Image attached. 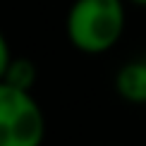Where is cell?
Returning <instances> with one entry per match:
<instances>
[{
	"instance_id": "1",
	"label": "cell",
	"mask_w": 146,
	"mask_h": 146,
	"mask_svg": "<svg viewBox=\"0 0 146 146\" xmlns=\"http://www.w3.org/2000/svg\"><path fill=\"white\" fill-rule=\"evenodd\" d=\"M65 31L70 43L86 55L110 50L125 31L122 0H74Z\"/></svg>"
},
{
	"instance_id": "2",
	"label": "cell",
	"mask_w": 146,
	"mask_h": 146,
	"mask_svg": "<svg viewBox=\"0 0 146 146\" xmlns=\"http://www.w3.org/2000/svg\"><path fill=\"white\" fill-rule=\"evenodd\" d=\"M46 117L31 91L0 82V146H41Z\"/></svg>"
},
{
	"instance_id": "3",
	"label": "cell",
	"mask_w": 146,
	"mask_h": 146,
	"mask_svg": "<svg viewBox=\"0 0 146 146\" xmlns=\"http://www.w3.org/2000/svg\"><path fill=\"white\" fill-rule=\"evenodd\" d=\"M115 91L129 103H146V60H129L115 74Z\"/></svg>"
},
{
	"instance_id": "4",
	"label": "cell",
	"mask_w": 146,
	"mask_h": 146,
	"mask_svg": "<svg viewBox=\"0 0 146 146\" xmlns=\"http://www.w3.org/2000/svg\"><path fill=\"white\" fill-rule=\"evenodd\" d=\"M36 79H38V70L36 65L31 62L29 58H12L7 70H5V77L3 82L10 84V86H17V89H24V91H31Z\"/></svg>"
},
{
	"instance_id": "5",
	"label": "cell",
	"mask_w": 146,
	"mask_h": 146,
	"mask_svg": "<svg viewBox=\"0 0 146 146\" xmlns=\"http://www.w3.org/2000/svg\"><path fill=\"white\" fill-rule=\"evenodd\" d=\"M10 43H7V38H5V34H3V29H0V82H3V77H5V70H7V65H10Z\"/></svg>"
},
{
	"instance_id": "6",
	"label": "cell",
	"mask_w": 146,
	"mask_h": 146,
	"mask_svg": "<svg viewBox=\"0 0 146 146\" xmlns=\"http://www.w3.org/2000/svg\"><path fill=\"white\" fill-rule=\"evenodd\" d=\"M132 3H137V5H144V7H146V0H132Z\"/></svg>"
}]
</instances>
